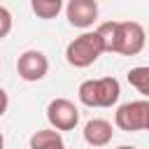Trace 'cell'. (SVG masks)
<instances>
[{
	"instance_id": "7",
	"label": "cell",
	"mask_w": 149,
	"mask_h": 149,
	"mask_svg": "<svg viewBox=\"0 0 149 149\" xmlns=\"http://www.w3.org/2000/svg\"><path fill=\"white\" fill-rule=\"evenodd\" d=\"M68 23L74 28H91L98 19V2L95 0H68L65 7Z\"/></svg>"
},
{
	"instance_id": "5",
	"label": "cell",
	"mask_w": 149,
	"mask_h": 149,
	"mask_svg": "<svg viewBox=\"0 0 149 149\" xmlns=\"http://www.w3.org/2000/svg\"><path fill=\"white\" fill-rule=\"evenodd\" d=\"M47 121L56 130H74L79 123V109L68 98H54L47 105Z\"/></svg>"
},
{
	"instance_id": "6",
	"label": "cell",
	"mask_w": 149,
	"mask_h": 149,
	"mask_svg": "<svg viewBox=\"0 0 149 149\" xmlns=\"http://www.w3.org/2000/svg\"><path fill=\"white\" fill-rule=\"evenodd\" d=\"M16 72H19V77L23 81H40L49 72V58L37 49H28V51H23L19 56Z\"/></svg>"
},
{
	"instance_id": "2",
	"label": "cell",
	"mask_w": 149,
	"mask_h": 149,
	"mask_svg": "<svg viewBox=\"0 0 149 149\" xmlns=\"http://www.w3.org/2000/svg\"><path fill=\"white\" fill-rule=\"evenodd\" d=\"M79 102L86 107H112L119 102L121 86L114 77H100V79H86L79 84Z\"/></svg>"
},
{
	"instance_id": "4",
	"label": "cell",
	"mask_w": 149,
	"mask_h": 149,
	"mask_svg": "<svg viewBox=\"0 0 149 149\" xmlns=\"http://www.w3.org/2000/svg\"><path fill=\"white\" fill-rule=\"evenodd\" d=\"M114 123L119 130L126 133H137V130H147L149 128V100H130L116 107L114 114Z\"/></svg>"
},
{
	"instance_id": "1",
	"label": "cell",
	"mask_w": 149,
	"mask_h": 149,
	"mask_svg": "<svg viewBox=\"0 0 149 149\" xmlns=\"http://www.w3.org/2000/svg\"><path fill=\"white\" fill-rule=\"evenodd\" d=\"M102 40V49L121 56H137L144 49L147 33L137 21H105L95 28Z\"/></svg>"
},
{
	"instance_id": "11",
	"label": "cell",
	"mask_w": 149,
	"mask_h": 149,
	"mask_svg": "<svg viewBox=\"0 0 149 149\" xmlns=\"http://www.w3.org/2000/svg\"><path fill=\"white\" fill-rule=\"evenodd\" d=\"M128 81H130V86H135L144 98L149 95V68H147V65L130 68V72H128Z\"/></svg>"
},
{
	"instance_id": "13",
	"label": "cell",
	"mask_w": 149,
	"mask_h": 149,
	"mask_svg": "<svg viewBox=\"0 0 149 149\" xmlns=\"http://www.w3.org/2000/svg\"><path fill=\"white\" fill-rule=\"evenodd\" d=\"M7 107H9V98H7V91L0 86V116L7 112Z\"/></svg>"
},
{
	"instance_id": "10",
	"label": "cell",
	"mask_w": 149,
	"mask_h": 149,
	"mask_svg": "<svg viewBox=\"0 0 149 149\" xmlns=\"http://www.w3.org/2000/svg\"><path fill=\"white\" fill-rule=\"evenodd\" d=\"M63 2H65V0H30V7H33V14H35L37 19L49 21V19H56V16L61 14Z\"/></svg>"
},
{
	"instance_id": "8",
	"label": "cell",
	"mask_w": 149,
	"mask_h": 149,
	"mask_svg": "<svg viewBox=\"0 0 149 149\" xmlns=\"http://www.w3.org/2000/svg\"><path fill=\"white\" fill-rule=\"evenodd\" d=\"M112 135H114V128H112V123L107 119H91L84 126V140L91 147H105V144H109Z\"/></svg>"
},
{
	"instance_id": "14",
	"label": "cell",
	"mask_w": 149,
	"mask_h": 149,
	"mask_svg": "<svg viewBox=\"0 0 149 149\" xmlns=\"http://www.w3.org/2000/svg\"><path fill=\"white\" fill-rule=\"evenodd\" d=\"M2 144H5V137H2V133H0V149H2Z\"/></svg>"
},
{
	"instance_id": "12",
	"label": "cell",
	"mask_w": 149,
	"mask_h": 149,
	"mask_svg": "<svg viewBox=\"0 0 149 149\" xmlns=\"http://www.w3.org/2000/svg\"><path fill=\"white\" fill-rule=\"evenodd\" d=\"M12 33V12L0 5V40H5Z\"/></svg>"
},
{
	"instance_id": "3",
	"label": "cell",
	"mask_w": 149,
	"mask_h": 149,
	"mask_svg": "<svg viewBox=\"0 0 149 149\" xmlns=\"http://www.w3.org/2000/svg\"><path fill=\"white\" fill-rule=\"evenodd\" d=\"M105 54L102 40L95 30H86L65 47V61L72 68H88Z\"/></svg>"
},
{
	"instance_id": "9",
	"label": "cell",
	"mask_w": 149,
	"mask_h": 149,
	"mask_svg": "<svg viewBox=\"0 0 149 149\" xmlns=\"http://www.w3.org/2000/svg\"><path fill=\"white\" fill-rule=\"evenodd\" d=\"M63 135L61 130L56 128H49V130H37L33 137H30V149H63Z\"/></svg>"
}]
</instances>
